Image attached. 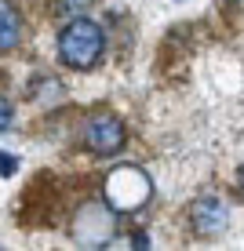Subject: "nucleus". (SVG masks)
I'll return each mask as SVG.
<instances>
[{
  "label": "nucleus",
  "instance_id": "obj_1",
  "mask_svg": "<svg viewBox=\"0 0 244 251\" xmlns=\"http://www.w3.org/2000/svg\"><path fill=\"white\" fill-rule=\"evenodd\" d=\"M102 51H106V33L91 19H73L58 37V55L73 69H95Z\"/></svg>",
  "mask_w": 244,
  "mask_h": 251
},
{
  "label": "nucleus",
  "instance_id": "obj_2",
  "mask_svg": "<svg viewBox=\"0 0 244 251\" xmlns=\"http://www.w3.org/2000/svg\"><path fill=\"white\" fill-rule=\"evenodd\" d=\"M150 193H153V186L146 178V171H138V168H117L106 178V201L113 211H135V207H142L150 201Z\"/></svg>",
  "mask_w": 244,
  "mask_h": 251
},
{
  "label": "nucleus",
  "instance_id": "obj_3",
  "mask_svg": "<svg viewBox=\"0 0 244 251\" xmlns=\"http://www.w3.org/2000/svg\"><path fill=\"white\" fill-rule=\"evenodd\" d=\"M84 146L99 157H113L124 150V124L113 113H99L84 124Z\"/></svg>",
  "mask_w": 244,
  "mask_h": 251
},
{
  "label": "nucleus",
  "instance_id": "obj_4",
  "mask_svg": "<svg viewBox=\"0 0 244 251\" xmlns=\"http://www.w3.org/2000/svg\"><path fill=\"white\" fill-rule=\"evenodd\" d=\"M190 222L200 237H219L222 226H226V207L219 197H197L190 204Z\"/></svg>",
  "mask_w": 244,
  "mask_h": 251
},
{
  "label": "nucleus",
  "instance_id": "obj_5",
  "mask_svg": "<svg viewBox=\"0 0 244 251\" xmlns=\"http://www.w3.org/2000/svg\"><path fill=\"white\" fill-rule=\"evenodd\" d=\"M22 40V19L11 0H0V51H11Z\"/></svg>",
  "mask_w": 244,
  "mask_h": 251
},
{
  "label": "nucleus",
  "instance_id": "obj_6",
  "mask_svg": "<svg viewBox=\"0 0 244 251\" xmlns=\"http://www.w3.org/2000/svg\"><path fill=\"white\" fill-rule=\"evenodd\" d=\"M84 7H91V0H55V11H58V15H66V19L81 15Z\"/></svg>",
  "mask_w": 244,
  "mask_h": 251
},
{
  "label": "nucleus",
  "instance_id": "obj_7",
  "mask_svg": "<svg viewBox=\"0 0 244 251\" xmlns=\"http://www.w3.org/2000/svg\"><path fill=\"white\" fill-rule=\"evenodd\" d=\"M15 171H19V157H15V153H4L0 150V175H15Z\"/></svg>",
  "mask_w": 244,
  "mask_h": 251
},
{
  "label": "nucleus",
  "instance_id": "obj_8",
  "mask_svg": "<svg viewBox=\"0 0 244 251\" xmlns=\"http://www.w3.org/2000/svg\"><path fill=\"white\" fill-rule=\"evenodd\" d=\"M11 117H15V109H11V102L7 99H0V135L11 127Z\"/></svg>",
  "mask_w": 244,
  "mask_h": 251
},
{
  "label": "nucleus",
  "instance_id": "obj_9",
  "mask_svg": "<svg viewBox=\"0 0 244 251\" xmlns=\"http://www.w3.org/2000/svg\"><path fill=\"white\" fill-rule=\"evenodd\" d=\"M237 189H241V197H244V168H241V175H237Z\"/></svg>",
  "mask_w": 244,
  "mask_h": 251
}]
</instances>
